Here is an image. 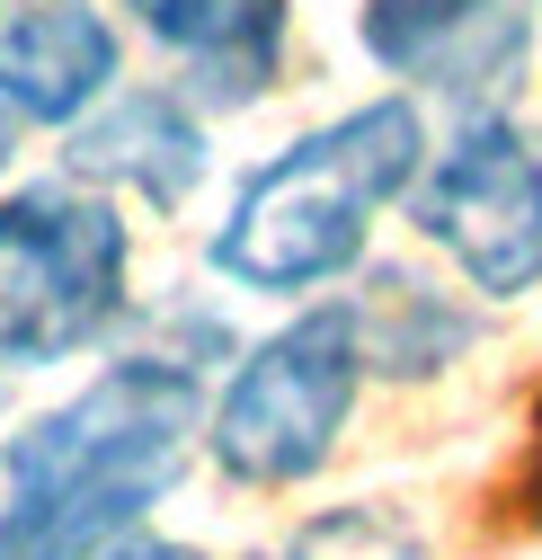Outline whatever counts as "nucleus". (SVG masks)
I'll use <instances>...</instances> for the list:
<instances>
[{
    "label": "nucleus",
    "instance_id": "f257e3e1",
    "mask_svg": "<svg viewBox=\"0 0 542 560\" xmlns=\"http://www.w3.org/2000/svg\"><path fill=\"white\" fill-rule=\"evenodd\" d=\"M205 436L187 357H125L0 454V560H98L143 525Z\"/></svg>",
    "mask_w": 542,
    "mask_h": 560
},
{
    "label": "nucleus",
    "instance_id": "f03ea898",
    "mask_svg": "<svg viewBox=\"0 0 542 560\" xmlns=\"http://www.w3.org/2000/svg\"><path fill=\"white\" fill-rule=\"evenodd\" d=\"M419 170H427L419 98H365L294 133L276 161H258L232 196V214L214 223L205 258L249 294H320L365 258L374 214L410 196Z\"/></svg>",
    "mask_w": 542,
    "mask_h": 560
},
{
    "label": "nucleus",
    "instance_id": "7ed1b4c3",
    "mask_svg": "<svg viewBox=\"0 0 542 560\" xmlns=\"http://www.w3.org/2000/svg\"><path fill=\"white\" fill-rule=\"evenodd\" d=\"M133 285L125 214L81 178L0 196V374H45L98 347Z\"/></svg>",
    "mask_w": 542,
    "mask_h": 560
},
{
    "label": "nucleus",
    "instance_id": "20e7f679",
    "mask_svg": "<svg viewBox=\"0 0 542 560\" xmlns=\"http://www.w3.org/2000/svg\"><path fill=\"white\" fill-rule=\"evenodd\" d=\"M356 383H365V357H356L347 303L294 312L276 338H258L249 357L232 365L223 400L205 409L214 471L240 480V489H294V480H311L338 454L347 418H356Z\"/></svg>",
    "mask_w": 542,
    "mask_h": 560
},
{
    "label": "nucleus",
    "instance_id": "39448f33",
    "mask_svg": "<svg viewBox=\"0 0 542 560\" xmlns=\"http://www.w3.org/2000/svg\"><path fill=\"white\" fill-rule=\"evenodd\" d=\"M410 223L462 267L481 303H525L542 285V133L507 107H462L410 187Z\"/></svg>",
    "mask_w": 542,
    "mask_h": 560
},
{
    "label": "nucleus",
    "instance_id": "423d86ee",
    "mask_svg": "<svg viewBox=\"0 0 542 560\" xmlns=\"http://www.w3.org/2000/svg\"><path fill=\"white\" fill-rule=\"evenodd\" d=\"M365 54L391 81H419V90H445L453 107H481L525 72L533 10L525 0H365Z\"/></svg>",
    "mask_w": 542,
    "mask_h": 560
},
{
    "label": "nucleus",
    "instance_id": "0eeeda50",
    "mask_svg": "<svg viewBox=\"0 0 542 560\" xmlns=\"http://www.w3.org/2000/svg\"><path fill=\"white\" fill-rule=\"evenodd\" d=\"M125 72L98 0H0V107L19 125H81Z\"/></svg>",
    "mask_w": 542,
    "mask_h": 560
},
{
    "label": "nucleus",
    "instance_id": "6e6552de",
    "mask_svg": "<svg viewBox=\"0 0 542 560\" xmlns=\"http://www.w3.org/2000/svg\"><path fill=\"white\" fill-rule=\"evenodd\" d=\"M72 178L81 187H125L161 205V214H178V205L205 187L214 170V143H205V116H196V98L178 90H107L81 125H72Z\"/></svg>",
    "mask_w": 542,
    "mask_h": 560
},
{
    "label": "nucleus",
    "instance_id": "1a4fd4ad",
    "mask_svg": "<svg viewBox=\"0 0 542 560\" xmlns=\"http://www.w3.org/2000/svg\"><path fill=\"white\" fill-rule=\"evenodd\" d=\"M125 19H133V36H152L178 62L187 98L249 107L285 72L294 0H125Z\"/></svg>",
    "mask_w": 542,
    "mask_h": 560
},
{
    "label": "nucleus",
    "instance_id": "9d476101",
    "mask_svg": "<svg viewBox=\"0 0 542 560\" xmlns=\"http://www.w3.org/2000/svg\"><path fill=\"white\" fill-rule=\"evenodd\" d=\"M347 320H356V357H365V374H445L462 347H471V320L453 294H436L427 276H410V267H382L374 285L347 303Z\"/></svg>",
    "mask_w": 542,
    "mask_h": 560
},
{
    "label": "nucleus",
    "instance_id": "9b49d317",
    "mask_svg": "<svg viewBox=\"0 0 542 560\" xmlns=\"http://www.w3.org/2000/svg\"><path fill=\"white\" fill-rule=\"evenodd\" d=\"M276 560H436L400 516H382V508H329V516H311Z\"/></svg>",
    "mask_w": 542,
    "mask_h": 560
},
{
    "label": "nucleus",
    "instance_id": "f8f14e48",
    "mask_svg": "<svg viewBox=\"0 0 542 560\" xmlns=\"http://www.w3.org/2000/svg\"><path fill=\"white\" fill-rule=\"evenodd\" d=\"M98 560H205V551H196V542H169V534H143V525H133L125 542H107Z\"/></svg>",
    "mask_w": 542,
    "mask_h": 560
},
{
    "label": "nucleus",
    "instance_id": "ddd939ff",
    "mask_svg": "<svg viewBox=\"0 0 542 560\" xmlns=\"http://www.w3.org/2000/svg\"><path fill=\"white\" fill-rule=\"evenodd\" d=\"M10 152H19V116L0 107V170H10Z\"/></svg>",
    "mask_w": 542,
    "mask_h": 560
}]
</instances>
